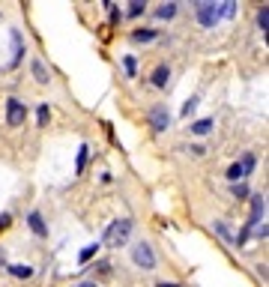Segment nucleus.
Instances as JSON below:
<instances>
[{"mask_svg": "<svg viewBox=\"0 0 269 287\" xmlns=\"http://www.w3.org/2000/svg\"><path fill=\"white\" fill-rule=\"evenodd\" d=\"M33 78L39 81V84H48V72H45V66L39 63V60L33 63Z\"/></svg>", "mask_w": 269, "mask_h": 287, "instance_id": "ddd939ff", "label": "nucleus"}, {"mask_svg": "<svg viewBox=\"0 0 269 287\" xmlns=\"http://www.w3.org/2000/svg\"><path fill=\"white\" fill-rule=\"evenodd\" d=\"M195 15L203 27H215L221 21V3H212V0H201L195 3Z\"/></svg>", "mask_w": 269, "mask_h": 287, "instance_id": "f03ea898", "label": "nucleus"}, {"mask_svg": "<svg viewBox=\"0 0 269 287\" xmlns=\"http://www.w3.org/2000/svg\"><path fill=\"white\" fill-rule=\"evenodd\" d=\"M24 117H27L24 102L9 99V102H6V123H9V126H24Z\"/></svg>", "mask_w": 269, "mask_h": 287, "instance_id": "20e7f679", "label": "nucleus"}, {"mask_svg": "<svg viewBox=\"0 0 269 287\" xmlns=\"http://www.w3.org/2000/svg\"><path fill=\"white\" fill-rule=\"evenodd\" d=\"M96 252H99V245H87V249L81 252V263H87V260H90V257L96 255Z\"/></svg>", "mask_w": 269, "mask_h": 287, "instance_id": "a211bd4d", "label": "nucleus"}, {"mask_svg": "<svg viewBox=\"0 0 269 287\" xmlns=\"http://www.w3.org/2000/svg\"><path fill=\"white\" fill-rule=\"evenodd\" d=\"M9 272H12L15 278H30V275H33V269H30V266H21V263H15V266H9Z\"/></svg>", "mask_w": 269, "mask_h": 287, "instance_id": "f8f14e48", "label": "nucleus"}, {"mask_svg": "<svg viewBox=\"0 0 269 287\" xmlns=\"http://www.w3.org/2000/svg\"><path fill=\"white\" fill-rule=\"evenodd\" d=\"M141 12H144V3H141V0L129 3V15H141Z\"/></svg>", "mask_w": 269, "mask_h": 287, "instance_id": "aec40b11", "label": "nucleus"}, {"mask_svg": "<svg viewBox=\"0 0 269 287\" xmlns=\"http://www.w3.org/2000/svg\"><path fill=\"white\" fill-rule=\"evenodd\" d=\"M132 260L138 269H153L156 266V255H153V245L150 242H138L132 249Z\"/></svg>", "mask_w": 269, "mask_h": 287, "instance_id": "7ed1b4c3", "label": "nucleus"}, {"mask_svg": "<svg viewBox=\"0 0 269 287\" xmlns=\"http://www.w3.org/2000/svg\"><path fill=\"white\" fill-rule=\"evenodd\" d=\"M150 123L159 129V132H165V129L170 126V114H168V108H153V111H150Z\"/></svg>", "mask_w": 269, "mask_h": 287, "instance_id": "423d86ee", "label": "nucleus"}, {"mask_svg": "<svg viewBox=\"0 0 269 287\" xmlns=\"http://www.w3.org/2000/svg\"><path fill=\"white\" fill-rule=\"evenodd\" d=\"M251 168H254V156L248 153V156H245L242 161H236V165H231V171H228V180H231V183H236V180H242V177H245V174H248Z\"/></svg>", "mask_w": 269, "mask_h": 287, "instance_id": "39448f33", "label": "nucleus"}, {"mask_svg": "<svg viewBox=\"0 0 269 287\" xmlns=\"http://www.w3.org/2000/svg\"><path fill=\"white\" fill-rule=\"evenodd\" d=\"M159 287H180V284H159Z\"/></svg>", "mask_w": 269, "mask_h": 287, "instance_id": "a878e982", "label": "nucleus"}, {"mask_svg": "<svg viewBox=\"0 0 269 287\" xmlns=\"http://www.w3.org/2000/svg\"><path fill=\"white\" fill-rule=\"evenodd\" d=\"M263 213H266V200H263V197H254V203H251V222L245 224V230L254 227V224H260V216H263ZM245 230H242V233H245ZM242 233H239V236H242Z\"/></svg>", "mask_w": 269, "mask_h": 287, "instance_id": "0eeeda50", "label": "nucleus"}, {"mask_svg": "<svg viewBox=\"0 0 269 287\" xmlns=\"http://www.w3.org/2000/svg\"><path fill=\"white\" fill-rule=\"evenodd\" d=\"M168 78H170L168 66H159V69L153 72V84H156V87H165V84H168Z\"/></svg>", "mask_w": 269, "mask_h": 287, "instance_id": "1a4fd4ad", "label": "nucleus"}, {"mask_svg": "<svg viewBox=\"0 0 269 287\" xmlns=\"http://www.w3.org/2000/svg\"><path fill=\"white\" fill-rule=\"evenodd\" d=\"M45 123H48V108L42 105V108H39V126H45Z\"/></svg>", "mask_w": 269, "mask_h": 287, "instance_id": "b1692460", "label": "nucleus"}, {"mask_svg": "<svg viewBox=\"0 0 269 287\" xmlns=\"http://www.w3.org/2000/svg\"><path fill=\"white\" fill-rule=\"evenodd\" d=\"M156 33L153 30H134V42H153Z\"/></svg>", "mask_w": 269, "mask_h": 287, "instance_id": "dca6fc26", "label": "nucleus"}, {"mask_svg": "<svg viewBox=\"0 0 269 287\" xmlns=\"http://www.w3.org/2000/svg\"><path fill=\"white\" fill-rule=\"evenodd\" d=\"M195 108H198V99H189V102H186V108H183V114H192Z\"/></svg>", "mask_w": 269, "mask_h": 287, "instance_id": "5701e85b", "label": "nucleus"}, {"mask_svg": "<svg viewBox=\"0 0 269 287\" xmlns=\"http://www.w3.org/2000/svg\"><path fill=\"white\" fill-rule=\"evenodd\" d=\"M129 236H132V222H129V219H117V222L102 233V245L117 249V245H126Z\"/></svg>", "mask_w": 269, "mask_h": 287, "instance_id": "f257e3e1", "label": "nucleus"}, {"mask_svg": "<svg viewBox=\"0 0 269 287\" xmlns=\"http://www.w3.org/2000/svg\"><path fill=\"white\" fill-rule=\"evenodd\" d=\"M212 129V120H198V123H192V132L195 135H206Z\"/></svg>", "mask_w": 269, "mask_h": 287, "instance_id": "4468645a", "label": "nucleus"}, {"mask_svg": "<svg viewBox=\"0 0 269 287\" xmlns=\"http://www.w3.org/2000/svg\"><path fill=\"white\" fill-rule=\"evenodd\" d=\"M257 24H260V30H263V36H266V27H269V9L266 6L257 12Z\"/></svg>", "mask_w": 269, "mask_h": 287, "instance_id": "2eb2a0df", "label": "nucleus"}, {"mask_svg": "<svg viewBox=\"0 0 269 287\" xmlns=\"http://www.w3.org/2000/svg\"><path fill=\"white\" fill-rule=\"evenodd\" d=\"M75 287H96L93 281H84V284H75Z\"/></svg>", "mask_w": 269, "mask_h": 287, "instance_id": "393cba45", "label": "nucleus"}, {"mask_svg": "<svg viewBox=\"0 0 269 287\" xmlns=\"http://www.w3.org/2000/svg\"><path fill=\"white\" fill-rule=\"evenodd\" d=\"M234 194H236V197H245V194H248V186H242V183H236V186H234Z\"/></svg>", "mask_w": 269, "mask_h": 287, "instance_id": "4be33fe9", "label": "nucleus"}, {"mask_svg": "<svg viewBox=\"0 0 269 287\" xmlns=\"http://www.w3.org/2000/svg\"><path fill=\"white\" fill-rule=\"evenodd\" d=\"M215 230H218V233H221L225 239H234V236H231V227H228L225 222H215Z\"/></svg>", "mask_w": 269, "mask_h": 287, "instance_id": "6ab92c4d", "label": "nucleus"}, {"mask_svg": "<svg viewBox=\"0 0 269 287\" xmlns=\"http://www.w3.org/2000/svg\"><path fill=\"white\" fill-rule=\"evenodd\" d=\"M27 222H30V230H33L36 236H45V233H48V227H45V222H42V216H39V213H30V219H27Z\"/></svg>", "mask_w": 269, "mask_h": 287, "instance_id": "6e6552de", "label": "nucleus"}, {"mask_svg": "<svg viewBox=\"0 0 269 287\" xmlns=\"http://www.w3.org/2000/svg\"><path fill=\"white\" fill-rule=\"evenodd\" d=\"M12 66H18V60H21V54H24V48H21V36L18 33H12Z\"/></svg>", "mask_w": 269, "mask_h": 287, "instance_id": "9d476101", "label": "nucleus"}, {"mask_svg": "<svg viewBox=\"0 0 269 287\" xmlns=\"http://www.w3.org/2000/svg\"><path fill=\"white\" fill-rule=\"evenodd\" d=\"M156 15H159V18H162V21H165V18H173V15H176V3H162V6H159V12H156Z\"/></svg>", "mask_w": 269, "mask_h": 287, "instance_id": "9b49d317", "label": "nucleus"}, {"mask_svg": "<svg viewBox=\"0 0 269 287\" xmlns=\"http://www.w3.org/2000/svg\"><path fill=\"white\" fill-rule=\"evenodd\" d=\"M84 161H87V147H81V150H78V161H75V171H78V174L84 171Z\"/></svg>", "mask_w": 269, "mask_h": 287, "instance_id": "f3484780", "label": "nucleus"}, {"mask_svg": "<svg viewBox=\"0 0 269 287\" xmlns=\"http://www.w3.org/2000/svg\"><path fill=\"white\" fill-rule=\"evenodd\" d=\"M123 66H126V75H134V69H138L134 57H126V60H123Z\"/></svg>", "mask_w": 269, "mask_h": 287, "instance_id": "412c9836", "label": "nucleus"}]
</instances>
